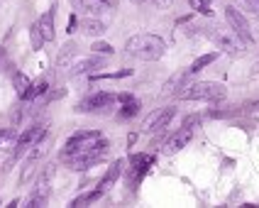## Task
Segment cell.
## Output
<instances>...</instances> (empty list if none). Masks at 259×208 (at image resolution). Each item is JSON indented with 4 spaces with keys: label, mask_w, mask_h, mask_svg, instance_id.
Here are the masks:
<instances>
[{
    "label": "cell",
    "mask_w": 259,
    "mask_h": 208,
    "mask_svg": "<svg viewBox=\"0 0 259 208\" xmlns=\"http://www.w3.org/2000/svg\"><path fill=\"white\" fill-rule=\"evenodd\" d=\"M125 49H127V54L142 59V61H157V59L164 57L167 44L157 35H135V37L127 39Z\"/></svg>",
    "instance_id": "1"
},
{
    "label": "cell",
    "mask_w": 259,
    "mask_h": 208,
    "mask_svg": "<svg viewBox=\"0 0 259 208\" xmlns=\"http://www.w3.org/2000/svg\"><path fill=\"white\" fill-rule=\"evenodd\" d=\"M227 88L218 81H198V83H184L181 91H176L184 100H222Z\"/></svg>",
    "instance_id": "2"
},
{
    "label": "cell",
    "mask_w": 259,
    "mask_h": 208,
    "mask_svg": "<svg viewBox=\"0 0 259 208\" xmlns=\"http://www.w3.org/2000/svg\"><path fill=\"white\" fill-rule=\"evenodd\" d=\"M105 154H108V140L98 137L91 147H86V150H81V152H74V154H69V157H61V159L69 164V169L83 171V169H88V167H93L95 162H100Z\"/></svg>",
    "instance_id": "3"
},
{
    "label": "cell",
    "mask_w": 259,
    "mask_h": 208,
    "mask_svg": "<svg viewBox=\"0 0 259 208\" xmlns=\"http://www.w3.org/2000/svg\"><path fill=\"white\" fill-rule=\"evenodd\" d=\"M42 137H47V128H44V125H32V128H27V130L15 140V145H13L15 150H13V157H10V162H8V164H13V162H15L18 157H22L30 147H35Z\"/></svg>",
    "instance_id": "4"
},
{
    "label": "cell",
    "mask_w": 259,
    "mask_h": 208,
    "mask_svg": "<svg viewBox=\"0 0 259 208\" xmlns=\"http://www.w3.org/2000/svg\"><path fill=\"white\" fill-rule=\"evenodd\" d=\"M115 100H117V95H112V93H93L88 98H83L76 106V111L78 113H105L108 108L115 106Z\"/></svg>",
    "instance_id": "5"
},
{
    "label": "cell",
    "mask_w": 259,
    "mask_h": 208,
    "mask_svg": "<svg viewBox=\"0 0 259 208\" xmlns=\"http://www.w3.org/2000/svg\"><path fill=\"white\" fill-rule=\"evenodd\" d=\"M152 164H154V157H152V154H145V152H142V154H132V157H130V174H127L130 186H137V184L147 176Z\"/></svg>",
    "instance_id": "6"
},
{
    "label": "cell",
    "mask_w": 259,
    "mask_h": 208,
    "mask_svg": "<svg viewBox=\"0 0 259 208\" xmlns=\"http://www.w3.org/2000/svg\"><path fill=\"white\" fill-rule=\"evenodd\" d=\"M225 20H227V25L232 27V32L242 39V42H247V44H252V32H249V25H247V18L242 15L237 8H225Z\"/></svg>",
    "instance_id": "7"
},
{
    "label": "cell",
    "mask_w": 259,
    "mask_h": 208,
    "mask_svg": "<svg viewBox=\"0 0 259 208\" xmlns=\"http://www.w3.org/2000/svg\"><path fill=\"white\" fill-rule=\"evenodd\" d=\"M98 137H100V133H95V130H81V133L71 135V137L66 140L64 150H61V157H69V154H74V152H81V150H86V147H91Z\"/></svg>",
    "instance_id": "8"
},
{
    "label": "cell",
    "mask_w": 259,
    "mask_h": 208,
    "mask_svg": "<svg viewBox=\"0 0 259 208\" xmlns=\"http://www.w3.org/2000/svg\"><path fill=\"white\" fill-rule=\"evenodd\" d=\"M174 115H176V108H171V106H169V108H162V111L149 115L142 128H145V133H159V130H164L169 123H171Z\"/></svg>",
    "instance_id": "9"
},
{
    "label": "cell",
    "mask_w": 259,
    "mask_h": 208,
    "mask_svg": "<svg viewBox=\"0 0 259 208\" xmlns=\"http://www.w3.org/2000/svg\"><path fill=\"white\" fill-rule=\"evenodd\" d=\"M52 174H54V169L49 167V169L44 171L42 176H39L37 181V189L30 193V198H27V203L30 206H47V198H49V181H52Z\"/></svg>",
    "instance_id": "10"
},
{
    "label": "cell",
    "mask_w": 259,
    "mask_h": 208,
    "mask_svg": "<svg viewBox=\"0 0 259 208\" xmlns=\"http://www.w3.org/2000/svg\"><path fill=\"white\" fill-rule=\"evenodd\" d=\"M105 66V59L103 57H83V59H74V61H69V69H71V74L78 76V74H91L93 69H103Z\"/></svg>",
    "instance_id": "11"
},
{
    "label": "cell",
    "mask_w": 259,
    "mask_h": 208,
    "mask_svg": "<svg viewBox=\"0 0 259 208\" xmlns=\"http://www.w3.org/2000/svg\"><path fill=\"white\" fill-rule=\"evenodd\" d=\"M191 135H193V130H188V128H181L179 133H174L167 142H164V154H176V152H181L186 145L191 142Z\"/></svg>",
    "instance_id": "12"
},
{
    "label": "cell",
    "mask_w": 259,
    "mask_h": 208,
    "mask_svg": "<svg viewBox=\"0 0 259 208\" xmlns=\"http://www.w3.org/2000/svg\"><path fill=\"white\" fill-rule=\"evenodd\" d=\"M122 167H125V162H122V159H117V162H112L110 164V169L105 171V176H103V179H100V184H98V189H110L112 184H115V181H117V179H120V174H122Z\"/></svg>",
    "instance_id": "13"
},
{
    "label": "cell",
    "mask_w": 259,
    "mask_h": 208,
    "mask_svg": "<svg viewBox=\"0 0 259 208\" xmlns=\"http://www.w3.org/2000/svg\"><path fill=\"white\" fill-rule=\"evenodd\" d=\"M78 27H81V32L88 35V37H100V35L105 32V22H100V20H95V18H83L78 22Z\"/></svg>",
    "instance_id": "14"
},
{
    "label": "cell",
    "mask_w": 259,
    "mask_h": 208,
    "mask_svg": "<svg viewBox=\"0 0 259 208\" xmlns=\"http://www.w3.org/2000/svg\"><path fill=\"white\" fill-rule=\"evenodd\" d=\"M37 27H39V32H42V37H44V42H52L54 39V10L44 13L37 20Z\"/></svg>",
    "instance_id": "15"
},
{
    "label": "cell",
    "mask_w": 259,
    "mask_h": 208,
    "mask_svg": "<svg viewBox=\"0 0 259 208\" xmlns=\"http://www.w3.org/2000/svg\"><path fill=\"white\" fill-rule=\"evenodd\" d=\"M71 3H74L76 10H83V13H91V15H100V13L108 10L100 0H71Z\"/></svg>",
    "instance_id": "16"
},
{
    "label": "cell",
    "mask_w": 259,
    "mask_h": 208,
    "mask_svg": "<svg viewBox=\"0 0 259 208\" xmlns=\"http://www.w3.org/2000/svg\"><path fill=\"white\" fill-rule=\"evenodd\" d=\"M47 93V81H39V83H30L27 86V91L20 95L25 103H30V100H37V98H42V95Z\"/></svg>",
    "instance_id": "17"
},
{
    "label": "cell",
    "mask_w": 259,
    "mask_h": 208,
    "mask_svg": "<svg viewBox=\"0 0 259 208\" xmlns=\"http://www.w3.org/2000/svg\"><path fill=\"white\" fill-rule=\"evenodd\" d=\"M186 78H188V71H181V74H176V76H171L167 83H164V91L162 93L164 95H169V93H176L181 86L186 83Z\"/></svg>",
    "instance_id": "18"
},
{
    "label": "cell",
    "mask_w": 259,
    "mask_h": 208,
    "mask_svg": "<svg viewBox=\"0 0 259 208\" xmlns=\"http://www.w3.org/2000/svg\"><path fill=\"white\" fill-rule=\"evenodd\" d=\"M215 59H218V52H208V54H203V57H198L196 61H193V64H191L188 74H198V71H203L205 66H210Z\"/></svg>",
    "instance_id": "19"
},
{
    "label": "cell",
    "mask_w": 259,
    "mask_h": 208,
    "mask_svg": "<svg viewBox=\"0 0 259 208\" xmlns=\"http://www.w3.org/2000/svg\"><path fill=\"white\" fill-rule=\"evenodd\" d=\"M74 57H76V44L74 42H69V44L61 47V54H59V59H56V64H59V66H66Z\"/></svg>",
    "instance_id": "20"
},
{
    "label": "cell",
    "mask_w": 259,
    "mask_h": 208,
    "mask_svg": "<svg viewBox=\"0 0 259 208\" xmlns=\"http://www.w3.org/2000/svg\"><path fill=\"white\" fill-rule=\"evenodd\" d=\"M103 196V189H95V191H88V193H83V196H78L71 201V206H86V203H93V201H98Z\"/></svg>",
    "instance_id": "21"
},
{
    "label": "cell",
    "mask_w": 259,
    "mask_h": 208,
    "mask_svg": "<svg viewBox=\"0 0 259 208\" xmlns=\"http://www.w3.org/2000/svg\"><path fill=\"white\" fill-rule=\"evenodd\" d=\"M15 140H18V133H15L13 128H8V130H0V150H8V147H13V145H15Z\"/></svg>",
    "instance_id": "22"
},
{
    "label": "cell",
    "mask_w": 259,
    "mask_h": 208,
    "mask_svg": "<svg viewBox=\"0 0 259 208\" xmlns=\"http://www.w3.org/2000/svg\"><path fill=\"white\" fill-rule=\"evenodd\" d=\"M140 113V100L132 98V100H125V106L120 108V118H135Z\"/></svg>",
    "instance_id": "23"
},
{
    "label": "cell",
    "mask_w": 259,
    "mask_h": 208,
    "mask_svg": "<svg viewBox=\"0 0 259 208\" xmlns=\"http://www.w3.org/2000/svg\"><path fill=\"white\" fill-rule=\"evenodd\" d=\"M132 76V69H120V71H110V74H95L91 76V81H105V78H125Z\"/></svg>",
    "instance_id": "24"
},
{
    "label": "cell",
    "mask_w": 259,
    "mask_h": 208,
    "mask_svg": "<svg viewBox=\"0 0 259 208\" xmlns=\"http://www.w3.org/2000/svg\"><path fill=\"white\" fill-rule=\"evenodd\" d=\"M13 83H15V91L22 95L25 91H27V86H30L32 81H30V78H27L25 74H20V71H18V74H13Z\"/></svg>",
    "instance_id": "25"
},
{
    "label": "cell",
    "mask_w": 259,
    "mask_h": 208,
    "mask_svg": "<svg viewBox=\"0 0 259 208\" xmlns=\"http://www.w3.org/2000/svg\"><path fill=\"white\" fill-rule=\"evenodd\" d=\"M30 42H32V49H42V44H44V37H42V32H39L37 22L30 27Z\"/></svg>",
    "instance_id": "26"
},
{
    "label": "cell",
    "mask_w": 259,
    "mask_h": 208,
    "mask_svg": "<svg viewBox=\"0 0 259 208\" xmlns=\"http://www.w3.org/2000/svg\"><path fill=\"white\" fill-rule=\"evenodd\" d=\"M191 8L198 10L201 15H210V13H213V10H210V0H191Z\"/></svg>",
    "instance_id": "27"
},
{
    "label": "cell",
    "mask_w": 259,
    "mask_h": 208,
    "mask_svg": "<svg viewBox=\"0 0 259 208\" xmlns=\"http://www.w3.org/2000/svg\"><path fill=\"white\" fill-rule=\"evenodd\" d=\"M91 49L95 52V54H112V52H115V49H112V47L108 44V42H95V44H93Z\"/></svg>",
    "instance_id": "28"
},
{
    "label": "cell",
    "mask_w": 259,
    "mask_h": 208,
    "mask_svg": "<svg viewBox=\"0 0 259 208\" xmlns=\"http://www.w3.org/2000/svg\"><path fill=\"white\" fill-rule=\"evenodd\" d=\"M198 123H201V115H188V118L184 120V125H181V128H188V130H193V128H196Z\"/></svg>",
    "instance_id": "29"
},
{
    "label": "cell",
    "mask_w": 259,
    "mask_h": 208,
    "mask_svg": "<svg viewBox=\"0 0 259 208\" xmlns=\"http://www.w3.org/2000/svg\"><path fill=\"white\" fill-rule=\"evenodd\" d=\"M242 3L247 5L249 13H259V0H242Z\"/></svg>",
    "instance_id": "30"
},
{
    "label": "cell",
    "mask_w": 259,
    "mask_h": 208,
    "mask_svg": "<svg viewBox=\"0 0 259 208\" xmlns=\"http://www.w3.org/2000/svg\"><path fill=\"white\" fill-rule=\"evenodd\" d=\"M76 27H78V20H76V15H71V18H69V25H66V32L71 35V32H76Z\"/></svg>",
    "instance_id": "31"
},
{
    "label": "cell",
    "mask_w": 259,
    "mask_h": 208,
    "mask_svg": "<svg viewBox=\"0 0 259 208\" xmlns=\"http://www.w3.org/2000/svg\"><path fill=\"white\" fill-rule=\"evenodd\" d=\"M100 3H103L108 10H110V8H117V0H100Z\"/></svg>",
    "instance_id": "32"
},
{
    "label": "cell",
    "mask_w": 259,
    "mask_h": 208,
    "mask_svg": "<svg viewBox=\"0 0 259 208\" xmlns=\"http://www.w3.org/2000/svg\"><path fill=\"white\" fill-rule=\"evenodd\" d=\"M154 5H159V8H169L171 5V0H152Z\"/></svg>",
    "instance_id": "33"
},
{
    "label": "cell",
    "mask_w": 259,
    "mask_h": 208,
    "mask_svg": "<svg viewBox=\"0 0 259 208\" xmlns=\"http://www.w3.org/2000/svg\"><path fill=\"white\" fill-rule=\"evenodd\" d=\"M132 98H135V95H130V93H120V95H117V100H120V103H125V100H132Z\"/></svg>",
    "instance_id": "34"
},
{
    "label": "cell",
    "mask_w": 259,
    "mask_h": 208,
    "mask_svg": "<svg viewBox=\"0 0 259 208\" xmlns=\"http://www.w3.org/2000/svg\"><path fill=\"white\" fill-rule=\"evenodd\" d=\"M132 3H145V0H132Z\"/></svg>",
    "instance_id": "35"
},
{
    "label": "cell",
    "mask_w": 259,
    "mask_h": 208,
    "mask_svg": "<svg viewBox=\"0 0 259 208\" xmlns=\"http://www.w3.org/2000/svg\"><path fill=\"white\" fill-rule=\"evenodd\" d=\"M54 3H56V0H54Z\"/></svg>",
    "instance_id": "36"
}]
</instances>
